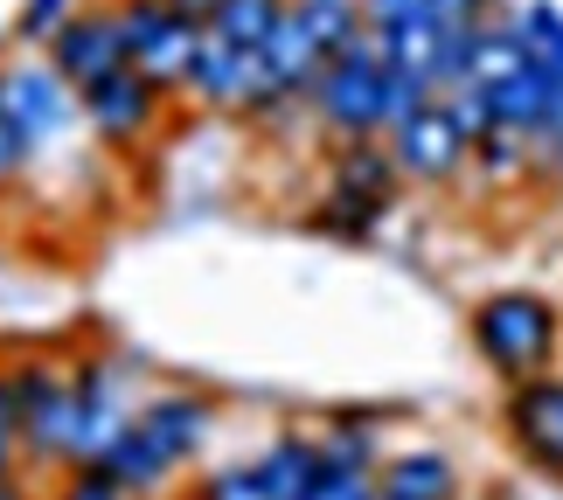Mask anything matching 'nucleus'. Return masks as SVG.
<instances>
[{"label": "nucleus", "instance_id": "obj_2", "mask_svg": "<svg viewBox=\"0 0 563 500\" xmlns=\"http://www.w3.org/2000/svg\"><path fill=\"white\" fill-rule=\"evenodd\" d=\"M466 327H473V347H481V362H487L501 382H529V376H550V368H556L563 313H556V299L529 292V286L487 292L481 307H473Z\"/></svg>", "mask_w": 563, "mask_h": 500}, {"label": "nucleus", "instance_id": "obj_5", "mask_svg": "<svg viewBox=\"0 0 563 500\" xmlns=\"http://www.w3.org/2000/svg\"><path fill=\"white\" fill-rule=\"evenodd\" d=\"M383 140H389V154H397L404 181H418V188H445V181H460L466 160H473V133L460 125L452 98H424L418 112H404Z\"/></svg>", "mask_w": 563, "mask_h": 500}, {"label": "nucleus", "instance_id": "obj_29", "mask_svg": "<svg viewBox=\"0 0 563 500\" xmlns=\"http://www.w3.org/2000/svg\"><path fill=\"white\" fill-rule=\"evenodd\" d=\"M550 70H556V84H563V42H556V56H550Z\"/></svg>", "mask_w": 563, "mask_h": 500}, {"label": "nucleus", "instance_id": "obj_24", "mask_svg": "<svg viewBox=\"0 0 563 500\" xmlns=\"http://www.w3.org/2000/svg\"><path fill=\"white\" fill-rule=\"evenodd\" d=\"M431 14H439V0H362V21H369L376 35L410 29V21H431Z\"/></svg>", "mask_w": 563, "mask_h": 500}, {"label": "nucleus", "instance_id": "obj_30", "mask_svg": "<svg viewBox=\"0 0 563 500\" xmlns=\"http://www.w3.org/2000/svg\"><path fill=\"white\" fill-rule=\"evenodd\" d=\"M376 500H389V493H376Z\"/></svg>", "mask_w": 563, "mask_h": 500}, {"label": "nucleus", "instance_id": "obj_28", "mask_svg": "<svg viewBox=\"0 0 563 500\" xmlns=\"http://www.w3.org/2000/svg\"><path fill=\"white\" fill-rule=\"evenodd\" d=\"M0 500H29V493H21V480H14V473H8V480H0Z\"/></svg>", "mask_w": 563, "mask_h": 500}, {"label": "nucleus", "instance_id": "obj_10", "mask_svg": "<svg viewBox=\"0 0 563 500\" xmlns=\"http://www.w3.org/2000/svg\"><path fill=\"white\" fill-rule=\"evenodd\" d=\"M133 424L146 431V445L161 452L167 466H195V452L209 445V431H216V403L209 397H195V389H161V397H146L133 410Z\"/></svg>", "mask_w": 563, "mask_h": 500}, {"label": "nucleus", "instance_id": "obj_8", "mask_svg": "<svg viewBox=\"0 0 563 500\" xmlns=\"http://www.w3.org/2000/svg\"><path fill=\"white\" fill-rule=\"evenodd\" d=\"M0 112L42 146L70 119H84V104H77V84H63L56 63H14V70H0Z\"/></svg>", "mask_w": 563, "mask_h": 500}, {"label": "nucleus", "instance_id": "obj_18", "mask_svg": "<svg viewBox=\"0 0 563 500\" xmlns=\"http://www.w3.org/2000/svg\"><path fill=\"white\" fill-rule=\"evenodd\" d=\"M389 209H369V202H349V195H320V209L307 215V223L320 230V236H341V244H362V236H376V223H383Z\"/></svg>", "mask_w": 563, "mask_h": 500}, {"label": "nucleus", "instance_id": "obj_16", "mask_svg": "<svg viewBox=\"0 0 563 500\" xmlns=\"http://www.w3.org/2000/svg\"><path fill=\"white\" fill-rule=\"evenodd\" d=\"M292 0H223V8L209 14V35L236 42V49H265V42L278 35V21H286Z\"/></svg>", "mask_w": 563, "mask_h": 500}, {"label": "nucleus", "instance_id": "obj_19", "mask_svg": "<svg viewBox=\"0 0 563 500\" xmlns=\"http://www.w3.org/2000/svg\"><path fill=\"white\" fill-rule=\"evenodd\" d=\"M188 500H278V493L265 480V466L251 459V466H216V473H202Z\"/></svg>", "mask_w": 563, "mask_h": 500}, {"label": "nucleus", "instance_id": "obj_26", "mask_svg": "<svg viewBox=\"0 0 563 500\" xmlns=\"http://www.w3.org/2000/svg\"><path fill=\"white\" fill-rule=\"evenodd\" d=\"M14 459H21V438H14V431H0V480L14 473Z\"/></svg>", "mask_w": 563, "mask_h": 500}, {"label": "nucleus", "instance_id": "obj_9", "mask_svg": "<svg viewBox=\"0 0 563 500\" xmlns=\"http://www.w3.org/2000/svg\"><path fill=\"white\" fill-rule=\"evenodd\" d=\"M49 63L63 70V84H98V77H112L125 70V29H119V8H77L63 29L49 35Z\"/></svg>", "mask_w": 563, "mask_h": 500}, {"label": "nucleus", "instance_id": "obj_22", "mask_svg": "<svg viewBox=\"0 0 563 500\" xmlns=\"http://www.w3.org/2000/svg\"><path fill=\"white\" fill-rule=\"evenodd\" d=\"M383 487H376V473H362V466H320V480L307 487V500H376Z\"/></svg>", "mask_w": 563, "mask_h": 500}, {"label": "nucleus", "instance_id": "obj_15", "mask_svg": "<svg viewBox=\"0 0 563 500\" xmlns=\"http://www.w3.org/2000/svg\"><path fill=\"white\" fill-rule=\"evenodd\" d=\"M104 466H112V473H119V480L133 487V493H161L167 480H175V466H167L161 452L146 445V431H140L133 418H125V424H119V438L104 445Z\"/></svg>", "mask_w": 563, "mask_h": 500}, {"label": "nucleus", "instance_id": "obj_11", "mask_svg": "<svg viewBox=\"0 0 563 500\" xmlns=\"http://www.w3.org/2000/svg\"><path fill=\"white\" fill-rule=\"evenodd\" d=\"M481 98H487L494 125H501V133H522L529 146H543V140H550V125H556V112H563V84H556L550 63H522L515 77L487 84Z\"/></svg>", "mask_w": 563, "mask_h": 500}, {"label": "nucleus", "instance_id": "obj_27", "mask_svg": "<svg viewBox=\"0 0 563 500\" xmlns=\"http://www.w3.org/2000/svg\"><path fill=\"white\" fill-rule=\"evenodd\" d=\"M175 8H181L188 21H202V29H209V14H216V8H223V0H175Z\"/></svg>", "mask_w": 563, "mask_h": 500}, {"label": "nucleus", "instance_id": "obj_17", "mask_svg": "<svg viewBox=\"0 0 563 500\" xmlns=\"http://www.w3.org/2000/svg\"><path fill=\"white\" fill-rule=\"evenodd\" d=\"M292 14L328 42V56H341L362 29H369V21H362V0H292Z\"/></svg>", "mask_w": 563, "mask_h": 500}, {"label": "nucleus", "instance_id": "obj_6", "mask_svg": "<svg viewBox=\"0 0 563 500\" xmlns=\"http://www.w3.org/2000/svg\"><path fill=\"white\" fill-rule=\"evenodd\" d=\"M84 104V125H91V140H104L112 154H133V146H146L161 133V119H167V91L154 77H140L133 63L112 77H98V84H84L77 91Z\"/></svg>", "mask_w": 563, "mask_h": 500}, {"label": "nucleus", "instance_id": "obj_12", "mask_svg": "<svg viewBox=\"0 0 563 500\" xmlns=\"http://www.w3.org/2000/svg\"><path fill=\"white\" fill-rule=\"evenodd\" d=\"M404 188V167L389 154V140H334V167H328V195H349V202L389 209Z\"/></svg>", "mask_w": 563, "mask_h": 500}, {"label": "nucleus", "instance_id": "obj_13", "mask_svg": "<svg viewBox=\"0 0 563 500\" xmlns=\"http://www.w3.org/2000/svg\"><path fill=\"white\" fill-rule=\"evenodd\" d=\"M376 487H383L389 500H460V466H452L445 452H431V445L389 452L383 473H376Z\"/></svg>", "mask_w": 563, "mask_h": 500}, {"label": "nucleus", "instance_id": "obj_14", "mask_svg": "<svg viewBox=\"0 0 563 500\" xmlns=\"http://www.w3.org/2000/svg\"><path fill=\"white\" fill-rule=\"evenodd\" d=\"M257 466H265L278 500H307V487L320 480V466H328V452H320V438H307V431H278V438L257 452Z\"/></svg>", "mask_w": 563, "mask_h": 500}, {"label": "nucleus", "instance_id": "obj_7", "mask_svg": "<svg viewBox=\"0 0 563 500\" xmlns=\"http://www.w3.org/2000/svg\"><path fill=\"white\" fill-rule=\"evenodd\" d=\"M501 431H508L515 459H522L529 473H550V480H563V376L508 382Z\"/></svg>", "mask_w": 563, "mask_h": 500}, {"label": "nucleus", "instance_id": "obj_3", "mask_svg": "<svg viewBox=\"0 0 563 500\" xmlns=\"http://www.w3.org/2000/svg\"><path fill=\"white\" fill-rule=\"evenodd\" d=\"M313 112L334 140H383L397 125V77H389L383 35L362 29L313 84Z\"/></svg>", "mask_w": 563, "mask_h": 500}, {"label": "nucleus", "instance_id": "obj_1", "mask_svg": "<svg viewBox=\"0 0 563 500\" xmlns=\"http://www.w3.org/2000/svg\"><path fill=\"white\" fill-rule=\"evenodd\" d=\"M8 389H14V410H21V459H35V466L104 459V445L133 418V410H119V382L104 362H77V368L14 362Z\"/></svg>", "mask_w": 563, "mask_h": 500}, {"label": "nucleus", "instance_id": "obj_20", "mask_svg": "<svg viewBox=\"0 0 563 500\" xmlns=\"http://www.w3.org/2000/svg\"><path fill=\"white\" fill-rule=\"evenodd\" d=\"M508 29L522 35V49H529L536 63H550L556 42H563V8H550V0H522V8L508 14Z\"/></svg>", "mask_w": 563, "mask_h": 500}, {"label": "nucleus", "instance_id": "obj_4", "mask_svg": "<svg viewBox=\"0 0 563 500\" xmlns=\"http://www.w3.org/2000/svg\"><path fill=\"white\" fill-rule=\"evenodd\" d=\"M188 98L216 104V112H251V119L292 104L286 84L272 77L265 49H236V42H223V35H202V56H195V70H188Z\"/></svg>", "mask_w": 563, "mask_h": 500}, {"label": "nucleus", "instance_id": "obj_23", "mask_svg": "<svg viewBox=\"0 0 563 500\" xmlns=\"http://www.w3.org/2000/svg\"><path fill=\"white\" fill-rule=\"evenodd\" d=\"M70 14H77L70 0H21V14H14V35H21V42H49V35H56Z\"/></svg>", "mask_w": 563, "mask_h": 500}, {"label": "nucleus", "instance_id": "obj_21", "mask_svg": "<svg viewBox=\"0 0 563 500\" xmlns=\"http://www.w3.org/2000/svg\"><path fill=\"white\" fill-rule=\"evenodd\" d=\"M56 500H140L133 487L119 480L104 459H84V466H63V480H56Z\"/></svg>", "mask_w": 563, "mask_h": 500}, {"label": "nucleus", "instance_id": "obj_31", "mask_svg": "<svg viewBox=\"0 0 563 500\" xmlns=\"http://www.w3.org/2000/svg\"><path fill=\"white\" fill-rule=\"evenodd\" d=\"M0 42H8V35H0Z\"/></svg>", "mask_w": 563, "mask_h": 500}, {"label": "nucleus", "instance_id": "obj_25", "mask_svg": "<svg viewBox=\"0 0 563 500\" xmlns=\"http://www.w3.org/2000/svg\"><path fill=\"white\" fill-rule=\"evenodd\" d=\"M29 160H35V140L21 133V125H14L8 112H0V181H14V174L29 167Z\"/></svg>", "mask_w": 563, "mask_h": 500}, {"label": "nucleus", "instance_id": "obj_32", "mask_svg": "<svg viewBox=\"0 0 563 500\" xmlns=\"http://www.w3.org/2000/svg\"><path fill=\"white\" fill-rule=\"evenodd\" d=\"M460 500H466V493H460Z\"/></svg>", "mask_w": 563, "mask_h": 500}]
</instances>
